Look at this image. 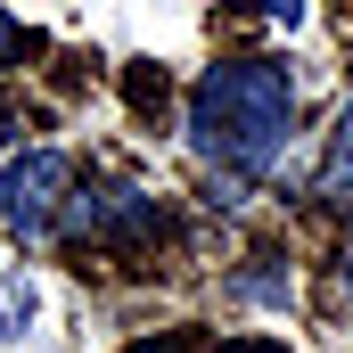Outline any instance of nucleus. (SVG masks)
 Returning <instances> with one entry per match:
<instances>
[{"label":"nucleus","instance_id":"obj_1","mask_svg":"<svg viewBox=\"0 0 353 353\" xmlns=\"http://www.w3.org/2000/svg\"><path fill=\"white\" fill-rule=\"evenodd\" d=\"M288 123H296V83L279 58H230L189 90V148L214 173L263 181L288 148Z\"/></svg>","mask_w":353,"mask_h":353},{"label":"nucleus","instance_id":"obj_2","mask_svg":"<svg viewBox=\"0 0 353 353\" xmlns=\"http://www.w3.org/2000/svg\"><path fill=\"white\" fill-rule=\"evenodd\" d=\"M66 189H74V165H66L58 148L8 157V173H0V222L33 247V239H50V222L66 214Z\"/></svg>","mask_w":353,"mask_h":353},{"label":"nucleus","instance_id":"obj_3","mask_svg":"<svg viewBox=\"0 0 353 353\" xmlns=\"http://www.w3.org/2000/svg\"><path fill=\"white\" fill-rule=\"evenodd\" d=\"M66 230L90 247H148L165 230V205L140 197V189H74L66 197Z\"/></svg>","mask_w":353,"mask_h":353},{"label":"nucleus","instance_id":"obj_4","mask_svg":"<svg viewBox=\"0 0 353 353\" xmlns=\"http://www.w3.org/2000/svg\"><path fill=\"white\" fill-rule=\"evenodd\" d=\"M230 296H239V304H271V312H288L296 279H288V263H279V255H255L247 271H230Z\"/></svg>","mask_w":353,"mask_h":353},{"label":"nucleus","instance_id":"obj_5","mask_svg":"<svg viewBox=\"0 0 353 353\" xmlns=\"http://www.w3.org/2000/svg\"><path fill=\"white\" fill-rule=\"evenodd\" d=\"M321 197H353V99L337 107V132H329V157H321Z\"/></svg>","mask_w":353,"mask_h":353},{"label":"nucleus","instance_id":"obj_6","mask_svg":"<svg viewBox=\"0 0 353 353\" xmlns=\"http://www.w3.org/2000/svg\"><path fill=\"white\" fill-rule=\"evenodd\" d=\"M25 321H33V279H25V271H8V279H0V345H17V337H25Z\"/></svg>","mask_w":353,"mask_h":353},{"label":"nucleus","instance_id":"obj_7","mask_svg":"<svg viewBox=\"0 0 353 353\" xmlns=\"http://www.w3.org/2000/svg\"><path fill=\"white\" fill-rule=\"evenodd\" d=\"M17 50H25V25H17V17H8V8H0V66H8V58H17Z\"/></svg>","mask_w":353,"mask_h":353},{"label":"nucleus","instance_id":"obj_8","mask_svg":"<svg viewBox=\"0 0 353 353\" xmlns=\"http://www.w3.org/2000/svg\"><path fill=\"white\" fill-rule=\"evenodd\" d=\"M247 8H263V17H279V25H296V17H304V0H247Z\"/></svg>","mask_w":353,"mask_h":353},{"label":"nucleus","instance_id":"obj_9","mask_svg":"<svg viewBox=\"0 0 353 353\" xmlns=\"http://www.w3.org/2000/svg\"><path fill=\"white\" fill-rule=\"evenodd\" d=\"M222 353H288V345H279V337H230Z\"/></svg>","mask_w":353,"mask_h":353},{"label":"nucleus","instance_id":"obj_10","mask_svg":"<svg viewBox=\"0 0 353 353\" xmlns=\"http://www.w3.org/2000/svg\"><path fill=\"white\" fill-rule=\"evenodd\" d=\"M345 296H353V255H345Z\"/></svg>","mask_w":353,"mask_h":353}]
</instances>
